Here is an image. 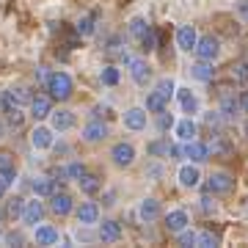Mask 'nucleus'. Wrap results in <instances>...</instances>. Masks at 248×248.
<instances>
[{"label":"nucleus","mask_w":248,"mask_h":248,"mask_svg":"<svg viewBox=\"0 0 248 248\" xmlns=\"http://www.w3.org/2000/svg\"><path fill=\"white\" fill-rule=\"evenodd\" d=\"M99 78H102V83H105V86H116V83H119V78H122V75H119V69H116V66H105V69H102V75H99Z\"/></svg>","instance_id":"36"},{"label":"nucleus","mask_w":248,"mask_h":248,"mask_svg":"<svg viewBox=\"0 0 248 248\" xmlns=\"http://www.w3.org/2000/svg\"><path fill=\"white\" fill-rule=\"evenodd\" d=\"M47 91H50V97L53 99H69L72 91H75V86H72V78L66 75V72H50V78H47Z\"/></svg>","instance_id":"1"},{"label":"nucleus","mask_w":248,"mask_h":248,"mask_svg":"<svg viewBox=\"0 0 248 248\" xmlns=\"http://www.w3.org/2000/svg\"><path fill=\"white\" fill-rule=\"evenodd\" d=\"M78 185H80V190L83 193H89V196H94V193H99V187H102V179L97 177V174H83V177L78 179Z\"/></svg>","instance_id":"25"},{"label":"nucleus","mask_w":248,"mask_h":248,"mask_svg":"<svg viewBox=\"0 0 248 248\" xmlns=\"http://www.w3.org/2000/svg\"><path fill=\"white\" fill-rule=\"evenodd\" d=\"M75 31H78L80 36H91L94 33V17H80L78 25H75Z\"/></svg>","instance_id":"35"},{"label":"nucleus","mask_w":248,"mask_h":248,"mask_svg":"<svg viewBox=\"0 0 248 248\" xmlns=\"http://www.w3.org/2000/svg\"><path fill=\"white\" fill-rule=\"evenodd\" d=\"M146 28H149V22H146V19H143V17H135L133 22H130V33L141 39V36L146 33Z\"/></svg>","instance_id":"38"},{"label":"nucleus","mask_w":248,"mask_h":248,"mask_svg":"<svg viewBox=\"0 0 248 248\" xmlns=\"http://www.w3.org/2000/svg\"><path fill=\"white\" fill-rule=\"evenodd\" d=\"M47 119H50V127H53L55 133H63V130H69L72 124H75V113H72V110H66V108L53 110Z\"/></svg>","instance_id":"10"},{"label":"nucleus","mask_w":248,"mask_h":248,"mask_svg":"<svg viewBox=\"0 0 248 248\" xmlns=\"http://www.w3.org/2000/svg\"><path fill=\"white\" fill-rule=\"evenodd\" d=\"M141 47H143V53H152V50L157 47V33H155L152 28H146V33L141 36Z\"/></svg>","instance_id":"34"},{"label":"nucleus","mask_w":248,"mask_h":248,"mask_svg":"<svg viewBox=\"0 0 248 248\" xmlns=\"http://www.w3.org/2000/svg\"><path fill=\"white\" fill-rule=\"evenodd\" d=\"M97 237L102 240V243H108V246H110V243H119V240H122V226L116 221H102L99 223Z\"/></svg>","instance_id":"15"},{"label":"nucleus","mask_w":248,"mask_h":248,"mask_svg":"<svg viewBox=\"0 0 248 248\" xmlns=\"http://www.w3.org/2000/svg\"><path fill=\"white\" fill-rule=\"evenodd\" d=\"M185 226H190V218H187L185 210H174V213L166 215V229H169V232L179 234V232L185 229Z\"/></svg>","instance_id":"20"},{"label":"nucleus","mask_w":248,"mask_h":248,"mask_svg":"<svg viewBox=\"0 0 248 248\" xmlns=\"http://www.w3.org/2000/svg\"><path fill=\"white\" fill-rule=\"evenodd\" d=\"M196 240H199V232L187 229V226L179 232V246H196Z\"/></svg>","instance_id":"39"},{"label":"nucleus","mask_w":248,"mask_h":248,"mask_svg":"<svg viewBox=\"0 0 248 248\" xmlns=\"http://www.w3.org/2000/svg\"><path fill=\"white\" fill-rule=\"evenodd\" d=\"M177 135L182 138V141H193V135H196V124H193V119H182V122L177 124Z\"/></svg>","instance_id":"30"},{"label":"nucleus","mask_w":248,"mask_h":248,"mask_svg":"<svg viewBox=\"0 0 248 248\" xmlns=\"http://www.w3.org/2000/svg\"><path fill=\"white\" fill-rule=\"evenodd\" d=\"M50 113H53V97L36 94V97L31 99V116H33V119H47Z\"/></svg>","instance_id":"8"},{"label":"nucleus","mask_w":248,"mask_h":248,"mask_svg":"<svg viewBox=\"0 0 248 248\" xmlns=\"http://www.w3.org/2000/svg\"><path fill=\"white\" fill-rule=\"evenodd\" d=\"M157 91H160L166 99H171V97H174V83H171V80H160V83H157Z\"/></svg>","instance_id":"42"},{"label":"nucleus","mask_w":248,"mask_h":248,"mask_svg":"<svg viewBox=\"0 0 248 248\" xmlns=\"http://www.w3.org/2000/svg\"><path fill=\"white\" fill-rule=\"evenodd\" d=\"M0 237H3V232H0Z\"/></svg>","instance_id":"56"},{"label":"nucleus","mask_w":248,"mask_h":248,"mask_svg":"<svg viewBox=\"0 0 248 248\" xmlns=\"http://www.w3.org/2000/svg\"><path fill=\"white\" fill-rule=\"evenodd\" d=\"M22 210H25V199H19V196L9 199V204H6V213H9V218H22Z\"/></svg>","instance_id":"31"},{"label":"nucleus","mask_w":248,"mask_h":248,"mask_svg":"<svg viewBox=\"0 0 248 248\" xmlns=\"http://www.w3.org/2000/svg\"><path fill=\"white\" fill-rule=\"evenodd\" d=\"M207 149H210V157H229L232 152H234V146L223 135H213L210 143H207Z\"/></svg>","instance_id":"18"},{"label":"nucleus","mask_w":248,"mask_h":248,"mask_svg":"<svg viewBox=\"0 0 248 248\" xmlns=\"http://www.w3.org/2000/svg\"><path fill=\"white\" fill-rule=\"evenodd\" d=\"M36 243L39 246H58L61 243V232L55 229V226H50V223L36 226Z\"/></svg>","instance_id":"14"},{"label":"nucleus","mask_w":248,"mask_h":248,"mask_svg":"<svg viewBox=\"0 0 248 248\" xmlns=\"http://www.w3.org/2000/svg\"><path fill=\"white\" fill-rule=\"evenodd\" d=\"M199 182H202V171L196 166H182L179 169V185L182 187H196Z\"/></svg>","instance_id":"24"},{"label":"nucleus","mask_w":248,"mask_h":248,"mask_svg":"<svg viewBox=\"0 0 248 248\" xmlns=\"http://www.w3.org/2000/svg\"><path fill=\"white\" fill-rule=\"evenodd\" d=\"M22 122H25V116L19 113V108H9V127L19 130V127H22Z\"/></svg>","instance_id":"40"},{"label":"nucleus","mask_w":248,"mask_h":248,"mask_svg":"<svg viewBox=\"0 0 248 248\" xmlns=\"http://www.w3.org/2000/svg\"><path fill=\"white\" fill-rule=\"evenodd\" d=\"M50 210H53L55 215H69L72 210H75V202H72L69 193H63V190H55L53 196H50Z\"/></svg>","instance_id":"6"},{"label":"nucleus","mask_w":248,"mask_h":248,"mask_svg":"<svg viewBox=\"0 0 248 248\" xmlns=\"http://www.w3.org/2000/svg\"><path fill=\"white\" fill-rule=\"evenodd\" d=\"M124 127L133 130V133L146 130V108H130V110L124 113Z\"/></svg>","instance_id":"5"},{"label":"nucleus","mask_w":248,"mask_h":248,"mask_svg":"<svg viewBox=\"0 0 248 248\" xmlns=\"http://www.w3.org/2000/svg\"><path fill=\"white\" fill-rule=\"evenodd\" d=\"M149 155H169V143L166 141H155L149 146Z\"/></svg>","instance_id":"43"},{"label":"nucleus","mask_w":248,"mask_h":248,"mask_svg":"<svg viewBox=\"0 0 248 248\" xmlns=\"http://www.w3.org/2000/svg\"><path fill=\"white\" fill-rule=\"evenodd\" d=\"M110 157H113V163L119 166V169H127V166H133V160H135V149H133V143H116L113 149H110Z\"/></svg>","instance_id":"4"},{"label":"nucleus","mask_w":248,"mask_h":248,"mask_svg":"<svg viewBox=\"0 0 248 248\" xmlns=\"http://www.w3.org/2000/svg\"><path fill=\"white\" fill-rule=\"evenodd\" d=\"M3 138H6V124L0 122V141H3Z\"/></svg>","instance_id":"52"},{"label":"nucleus","mask_w":248,"mask_h":248,"mask_svg":"<svg viewBox=\"0 0 248 248\" xmlns=\"http://www.w3.org/2000/svg\"><path fill=\"white\" fill-rule=\"evenodd\" d=\"M182 155H185L187 160H193V163H204V160H210V149H207V143H202V141H185Z\"/></svg>","instance_id":"7"},{"label":"nucleus","mask_w":248,"mask_h":248,"mask_svg":"<svg viewBox=\"0 0 248 248\" xmlns=\"http://www.w3.org/2000/svg\"><path fill=\"white\" fill-rule=\"evenodd\" d=\"M130 75H133V80L138 86H146V80L152 78V69L143 58H130Z\"/></svg>","instance_id":"16"},{"label":"nucleus","mask_w":248,"mask_h":248,"mask_svg":"<svg viewBox=\"0 0 248 248\" xmlns=\"http://www.w3.org/2000/svg\"><path fill=\"white\" fill-rule=\"evenodd\" d=\"M6 190H9V182H6V179L0 177V199H3V196H6Z\"/></svg>","instance_id":"51"},{"label":"nucleus","mask_w":248,"mask_h":248,"mask_svg":"<svg viewBox=\"0 0 248 248\" xmlns=\"http://www.w3.org/2000/svg\"><path fill=\"white\" fill-rule=\"evenodd\" d=\"M105 138H108V124L105 122L94 119V122H89L86 127H83V141L97 143V141H105Z\"/></svg>","instance_id":"9"},{"label":"nucleus","mask_w":248,"mask_h":248,"mask_svg":"<svg viewBox=\"0 0 248 248\" xmlns=\"http://www.w3.org/2000/svg\"><path fill=\"white\" fill-rule=\"evenodd\" d=\"M42 218H45V204L42 202H25V210H22V223H28V226H36V223H42Z\"/></svg>","instance_id":"13"},{"label":"nucleus","mask_w":248,"mask_h":248,"mask_svg":"<svg viewBox=\"0 0 248 248\" xmlns=\"http://www.w3.org/2000/svg\"><path fill=\"white\" fill-rule=\"evenodd\" d=\"M246 135H248V124H246Z\"/></svg>","instance_id":"53"},{"label":"nucleus","mask_w":248,"mask_h":248,"mask_svg":"<svg viewBox=\"0 0 248 248\" xmlns=\"http://www.w3.org/2000/svg\"><path fill=\"white\" fill-rule=\"evenodd\" d=\"M31 91L22 89V86H17V89L6 91V102H9V108H22V105H31Z\"/></svg>","instance_id":"22"},{"label":"nucleus","mask_w":248,"mask_h":248,"mask_svg":"<svg viewBox=\"0 0 248 248\" xmlns=\"http://www.w3.org/2000/svg\"><path fill=\"white\" fill-rule=\"evenodd\" d=\"M196 42H199V33H196L193 25H182L177 31V47L179 50L190 53V50H196Z\"/></svg>","instance_id":"12"},{"label":"nucleus","mask_w":248,"mask_h":248,"mask_svg":"<svg viewBox=\"0 0 248 248\" xmlns=\"http://www.w3.org/2000/svg\"><path fill=\"white\" fill-rule=\"evenodd\" d=\"M237 110H240V99L234 97V94H223L221 97V113L226 116V119H232Z\"/></svg>","instance_id":"28"},{"label":"nucleus","mask_w":248,"mask_h":248,"mask_svg":"<svg viewBox=\"0 0 248 248\" xmlns=\"http://www.w3.org/2000/svg\"><path fill=\"white\" fill-rule=\"evenodd\" d=\"M240 108L248 113V91H243V94H240Z\"/></svg>","instance_id":"50"},{"label":"nucleus","mask_w":248,"mask_h":248,"mask_svg":"<svg viewBox=\"0 0 248 248\" xmlns=\"http://www.w3.org/2000/svg\"><path fill=\"white\" fill-rule=\"evenodd\" d=\"M63 171H66V179H75V182H78V179L86 174V166H83V163H69Z\"/></svg>","instance_id":"37"},{"label":"nucleus","mask_w":248,"mask_h":248,"mask_svg":"<svg viewBox=\"0 0 248 248\" xmlns=\"http://www.w3.org/2000/svg\"><path fill=\"white\" fill-rule=\"evenodd\" d=\"M190 75H193L196 80H202V83H213V80H215L213 61H202V58H199V63H193V66H190Z\"/></svg>","instance_id":"21"},{"label":"nucleus","mask_w":248,"mask_h":248,"mask_svg":"<svg viewBox=\"0 0 248 248\" xmlns=\"http://www.w3.org/2000/svg\"><path fill=\"white\" fill-rule=\"evenodd\" d=\"M221 53V42L215 39V36H202L199 42H196V55L202 58V61H215Z\"/></svg>","instance_id":"2"},{"label":"nucleus","mask_w":248,"mask_h":248,"mask_svg":"<svg viewBox=\"0 0 248 248\" xmlns=\"http://www.w3.org/2000/svg\"><path fill=\"white\" fill-rule=\"evenodd\" d=\"M157 127L163 130V133H166L169 127H174V119H171L169 110H160V113H157Z\"/></svg>","instance_id":"41"},{"label":"nucleus","mask_w":248,"mask_h":248,"mask_svg":"<svg viewBox=\"0 0 248 248\" xmlns=\"http://www.w3.org/2000/svg\"><path fill=\"white\" fill-rule=\"evenodd\" d=\"M232 187H234V177H229L226 171H215L207 179V190L210 193H229Z\"/></svg>","instance_id":"3"},{"label":"nucleus","mask_w":248,"mask_h":248,"mask_svg":"<svg viewBox=\"0 0 248 248\" xmlns=\"http://www.w3.org/2000/svg\"><path fill=\"white\" fill-rule=\"evenodd\" d=\"M179 102H182V110H185V113H196V110H199V99H196L187 89H179Z\"/></svg>","instance_id":"29"},{"label":"nucleus","mask_w":248,"mask_h":248,"mask_svg":"<svg viewBox=\"0 0 248 248\" xmlns=\"http://www.w3.org/2000/svg\"><path fill=\"white\" fill-rule=\"evenodd\" d=\"M0 177L6 179V182H14V179H17V169H14V166H9V169H0Z\"/></svg>","instance_id":"45"},{"label":"nucleus","mask_w":248,"mask_h":248,"mask_svg":"<svg viewBox=\"0 0 248 248\" xmlns=\"http://www.w3.org/2000/svg\"><path fill=\"white\" fill-rule=\"evenodd\" d=\"M232 80H240V83H248V61L232 63Z\"/></svg>","instance_id":"33"},{"label":"nucleus","mask_w":248,"mask_h":248,"mask_svg":"<svg viewBox=\"0 0 248 248\" xmlns=\"http://www.w3.org/2000/svg\"><path fill=\"white\" fill-rule=\"evenodd\" d=\"M78 223L80 226H94L99 223V207L94 202H83L78 207Z\"/></svg>","instance_id":"11"},{"label":"nucleus","mask_w":248,"mask_h":248,"mask_svg":"<svg viewBox=\"0 0 248 248\" xmlns=\"http://www.w3.org/2000/svg\"><path fill=\"white\" fill-rule=\"evenodd\" d=\"M218 243H221V240H218V234H213V232H199L196 248H215Z\"/></svg>","instance_id":"32"},{"label":"nucleus","mask_w":248,"mask_h":248,"mask_svg":"<svg viewBox=\"0 0 248 248\" xmlns=\"http://www.w3.org/2000/svg\"><path fill=\"white\" fill-rule=\"evenodd\" d=\"M105 53H108V55H113V58H124V61L130 63V58H127V50H124V39H122V36H110V39H108Z\"/></svg>","instance_id":"26"},{"label":"nucleus","mask_w":248,"mask_h":248,"mask_svg":"<svg viewBox=\"0 0 248 248\" xmlns=\"http://www.w3.org/2000/svg\"><path fill=\"white\" fill-rule=\"evenodd\" d=\"M166 105H169V99L163 97L160 91H149L146 94V110L149 113H160V110H166Z\"/></svg>","instance_id":"27"},{"label":"nucleus","mask_w":248,"mask_h":248,"mask_svg":"<svg viewBox=\"0 0 248 248\" xmlns=\"http://www.w3.org/2000/svg\"><path fill=\"white\" fill-rule=\"evenodd\" d=\"M246 61H248V53H246Z\"/></svg>","instance_id":"55"},{"label":"nucleus","mask_w":248,"mask_h":248,"mask_svg":"<svg viewBox=\"0 0 248 248\" xmlns=\"http://www.w3.org/2000/svg\"><path fill=\"white\" fill-rule=\"evenodd\" d=\"M53 127H36L33 133H31V143H33V149H50L53 146Z\"/></svg>","instance_id":"19"},{"label":"nucleus","mask_w":248,"mask_h":248,"mask_svg":"<svg viewBox=\"0 0 248 248\" xmlns=\"http://www.w3.org/2000/svg\"><path fill=\"white\" fill-rule=\"evenodd\" d=\"M9 166H14V155L6 149H0V169H9Z\"/></svg>","instance_id":"44"},{"label":"nucleus","mask_w":248,"mask_h":248,"mask_svg":"<svg viewBox=\"0 0 248 248\" xmlns=\"http://www.w3.org/2000/svg\"><path fill=\"white\" fill-rule=\"evenodd\" d=\"M138 218L143 223H155L160 218V202L157 199H143L141 207H138Z\"/></svg>","instance_id":"17"},{"label":"nucleus","mask_w":248,"mask_h":248,"mask_svg":"<svg viewBox=\"0 0 248 248\" xmlns=\"http://www.w3.org/2000/svg\"><path fill=\"white\" fill-rule=\"evenodd\" d=\"M246 14H248V6H246Z\"/></svg>","instance_id":"54"},{"label":"nucleus","mask_w":248,"mask_h":248,"mask_svg":"<svg viewBox=\"0 0 248 248\" xmlns=\"http://www.w3.org/2000/svg\"><path fill=\"white\" fill-rule=\"evenodd\" d=\"M204 119H207V124H210V127H221V124H223V119H226V116H218V113H207V116H204Z\"/></svg>","instance_id":"46"},{"label":"nucleus","mask_w":248,"mask_h":248,"mask_svg":"<svg viewBox=\"0 0 248 248\" xmlns=\"http://www.w3.org/2000/svg\"><path fill=\"white\" fill-rule=\"evenodd\" d=\"M31 187H33L36 196H42V199H50V196L55 193V179L53 177H36L33 182H31Z\"/></svg>","instance_id":"23"},{"label":"nucleus","mask_w":248,"mask_h":248,"mask_svg":"<svg viewBox=\"0 0 248 248\" xmlns=\"http://www.w3.org/2000/svg\"><path fill=\"white\" fill-rule=\"evenodd\" d=\"M6 243H9V246H22L25 240H22V234H19V232H11V234H6Z\"/></svg>","instance_id":"47"},{"label":"nucleus","mask_w":248,"mask_h":248,"mask_svg":"<svg viewBox=\"0 0 248 248\" xmlns=\"http://www.w3.org/2000/svg\"><path fill=\"white\" fill-rule=\"evenodd\" d=\"M199 202H202V210H204V213H210V210H215V202L210 199V196H202Z\"/></svg>","instance_id":"48"},{"label":"nucleus","mask_w":248,"mask_h":248,"mask_svg":"<svg viewBox=\"0 0 248 248\" xmlns=\"http://www.w3.org/2000/svg\"><path fill=\"white\" fill-rule=\"evenodd\" d=\"M146 174H149V177H160V174H163V169H160V166H149V169H146Z\"/></svg>","instance_id":"49"}]
</instances>
